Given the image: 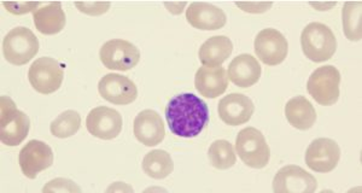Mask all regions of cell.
Listing matches in <instances>:
<instances>
[{
	"instance_id": "cell-1",
	"label": "cell",
	"mask_w": 362,
	"mask_h": 193,
	"mask_svg": "<svg viewBox=\"0 0 362 193\" xmlns=\"http://www.w3.org/2000/svg\"><path fill=\"white\" fill-rule=\"evenodd\" d=\"M165 119L174 136L196 138L209 121V109L202 99L194 93H181L169 100Z\"/></svg>"
},
{
	"instance_id": "cell-2",
	"label": "cell",
	"mask_w": 362,
	"mask_h": 193,
	"mask_svg": "<svg viewBox=\"0 0 362 193\" xmlns=\"http://www.w3.org/2000/svg\"><path fill=\"white\" fill-rule=\"evenodd\" d=\"M300 46L309 61L322 63L334 57L337 49V39L329 25L312 22L302 30Z\"/></svg>"
},
{
	"instance_id": "cell-3",
	"label": "cell",
	"mask_w": 362,
	"mask_h": 193,
	"mask_svg": "<svg viewBox=\"0 0 362 193\" xmlns=\"http://www.w3.org/2000/svg\"><path fill=\"white\" fill-rule=\"evenodd\" d=\"M0 140L10 148L21 145L28 136L30 119L23 111L18 110L13 99L6 95L0 98Z\"/></svg>"
},
{
	"instance_id": "cell-4",
	"label": "cell",
	"mask_w": 362,
	"mask_h": 193,
	"mask_svg": "<svg viewBox=\"0 0 362 193\" xmlns=\"http://www.w3.org/2000/svg\"><path fill=\"white\" fill-rule=\"evenodd\" d=\"M235 150L244 165L254 169L267 167L271 160V148L262 131L247 127L239 131L235 139Z\"/></svg>"
},
{
	"instance_id": "cell-5",
	"label": "cell",
	"mask_w": 362,
	"mask_h": 193,
	"mask_svg": "<svg viewBox=\"0 0 362 193\" xmlns=\"http://www.w3.org/2000/svg\"><path fill=\"white\" fill-rule=\"evenodd\" d=\"M39 52V40L35 34L25 27H15L3 40V54L13 66H25Z\"/></svg>"
},
{
	"instance_id": "cell-6",
	"label": "cell",
	"mask_w": 362,
	"mask_h": 193,
	"mask_svg": "<svg viewBox=\"0 0 362 193\" xmlns=\"http://www.w3.org/2000/svg\"><path fill=\"white\" fill-rule=\"evenodd\" d=\"M341 73L334 66H324L314 70L307 83L310 97L324 107L337 103L339 99Z\"/></svg>"
},
{
	"instance_id": "cell-7",
	"label": "cell",
	"mask_w": 362,
	"mask_h": 193,
	"mask_svg": "<svg viewBox=\"0 0 362 193\" xmlns=\"http://www.w3.org/2000/svg\"><path fill=\"white\" fill-rule=\"evenodd\" d=\"M64 70L54 58H37L30 66L28 80L30 86L42 95H51L62 86Z\"/></svg>"
},
{
	"instance_id": "cell-8",
	"label": "cell",
	"mask_w": 362,
	"mask_h": 193,
	"mask_svg": "<svg viewBox=\"0 0 362 193\" xmlns=\"http://www.w3.org/2000/svg\"><path fill=\"white\" fill-rule=\"evenodd\" d=\"M99 58L107 69L128 71L138 66L140 51L132 42L112 39L100 47Z\"/></svg>"
},
{
	"instance_id": "cell-9",
	"label": "cell",
	"mask_w": 362,
	"mask_h": 193,
	"mask_svg": "<svg viewBox=\"0 0 362 193\" xmlns=\"http://www.w3.org/2000/svg\"><path fill=\"white\" fill-rule=\"evenodd\" d=\"M254 46L256 56L266 66H278L288 57V40L278 29H262L256 35Z\"/></svg>"
},
{
	"instance_id": "cell-10",
	"label": "cell",
	"mask_w": 362,
	"mask_h": 193,
	"mask_svg": "<svg viewBox=\"0 0 362 193\" xmlns=\"http://www.w3.org/2000/svg\"><path fill=\"white\" fill-rule=\"evenodd\" d=\"M122 116L112 107H97L87 115V131L98 139H115L122 131Z\"/></svg>"
},
{
	"instance_id": "cell-11",
	"label": "cell",
	"mask_w": 362,
	"mask_h": 193,
	"mask_svg": "<svg viewBox=\"0 0 362 193\" xmlns=\"http://www.w3.org/2000/svg\"><path fill=\"white\" fill-rule=\"evenodd\" d=\"M341 160V148L334 140L319 138L305 151V163L313 172H332Z\"/></svg>"
},
{
	"instance_id": "cell-12",
	"label": "cell",
	"mask_w": 362,
	"mask_h": 193,
	"mask_svg": "<svg viewBox=\"0 0 362 193\" xmlns=\"http://www.w3.org/2000/svg\"><path fill=\"white\" fill-rule=\"evenodd\" d=\"M22 174L28 179H35L39 172L54 165V152L49 145L40 140H30L20 151Z\"/></svg>"
},
{
	"instance_id": "cell-13",
	"label": "cell",
	"mask_w": 362,
	"mask_h": 193,
	"mask_svg": "<svg viewBox=\"0 0 362 193\" xmlns=\"http://www.w3.org/2000/svg\"><path fill=\"white\" fill-rule=\"evenodd\" d=\"M317 187V179L298 165L283 167L273 180L276 193H313Z\"/></svg>"
},
{
	"instance_id": "cell-14",
	"label": "cell",
	"mask_w": 362,
	"mask_h": 193,
	"mask_svg": "<svg viewBox=\"0 0 362 193\" xmlns=\"http://www.w3.org/2000/svg\"><path fill=\"white\" fill-rule=\"evenodd\" d=\"M98 92L102 98L115 105H128L136 102L138 88L131 78L124 75L107 74L100 78Z\"/></svg>"
},
{
	"instance_id": "cell-15",
	"label": "cell",
	"mask_w": 362,
	"mask_h": 193,
	"mask_svg": "<svg viewBox=\"0 0 362 193\" xmlns=\"http://www.w3.org/2000/svg\"><path fill=\"white\" fill-rule=\"evenodd\" d=\"M254 111L255 107L252 100L242 93H230L223 97L218 107V116L223 124L233 127L249 122Z\"/></svg>"
},
{
	"instance_id": "cell-16",
	"label": "cell",
	"mask_w": 362,
	"mask_h": 193,
	"mask_svg": "<svg viewBox=\"0 0 362 193\" xmlns=\"http://www.w3.org/2000/svg\"><path fill=\"white\" fill-rule=\"evenodd\" d=\"M133 131L136 140L148 148L156 146L165 140V124L155 110L140 111L134 119Z\"/></svg>"
},
{
	"instance_id": "cell-17",
	"label": "cell",
	"mask_w": 362,
	"mask_h": 193,
	"mask_svg": "<svg viewBox=\"0 0 362 193\" xmlns=\"http://www.w3.org/2000/svg\"><path fill=\"white\" fill-rule=\"evenodd\" d=\"M228 81V75L223 66H202L194 76V87L202 97L215 99L226 92Z\"/></svg>"
},
{
	"instance_id": "cell-18",
	"label": "cell",
	"mask_w": 362,
	"mask_h": 193,
	"mask_svg": "<svg viewBox=\"0 0 362 193\" xmlns=\"http://www.w3.org/2000/svg\"><path fill=\"white\" fill-rule=\"evenodd\" d=\"M186 20L199 30H218L225 27L226 13L209 3H192L186 10Z\"/></svg>"
},
{
	"instance_id": "cell-19",
	"label": "cell",
	"mask_w": 362,
	"mask_h": 193,
	"mask_svg": "<svg viewBox=\"0 0 362 193\" xmlns=\"http://www.w3.org/2000/svg\"><path fill=\"white\" fill-rule=\"evenodd\" d=\"M261 66L259 61L251 54H239L230 63L227 75L230 83L240 88H247L259 83L261 78Z\"/></svg>"
},
{
	"instance_id": "cell-20",
	"label": "cell",
	"mask_w": 362,
	"mask_h": 193,
	"mask_svg": "<svg viewBox=\"0 0 362 193\" xmlns=\"http://www.w3.org/2000/svg\"><path fill=\"white\" fill-rule=\"evenodd\" d=\"M33 20L37 32L44 35L61 33L66 23V13L59 1L49 3L44 8H37L33 13Z\"/></svg>"
},
{
	"instance_id": "cell-21",
	"label": "cell",
	"mask_w": 362,
	"mask_h": 193,
	"mask_svg": "<svg viewBox=\"0 0 362 193\" xmlns=\"http://www.w3.org/2000/svg\"><path fill=\"white\" fill-rule=\"evenodd\" d=\"M285 116L288 124L300 131H308L317 122V111L303 95L288 100L285 105Z\"/></svg>"
},
{
	"instance_id": "cell-22",
	"label": "cell",
	"mask_w": 362,
	"mask_h": 193,
	"mask_svg": "<svg viewBox=\"0 0 362 193\" xmlns=\"http://www.w3.org/2000/svg\"><path fill=\"white\" fill-rule=\"evenodd\" d=\"M233 51L230 37L216 35L209 37L198 51L199 61L204 66H221Z\"/></svg>"
},
{
	"instance_id": "cell-23",
	"label": "cell",
	"mask_w": 362,
	"mask_h": 193,
	"mask_svg": "<svg viewBox=\"0 0 362 193\" xmlns=\"http://www.w3.org/2000/svg\"><path fill=\"white\" fill-rule=\"evenodd\" d=\"M143 170L148 177H153L156 180L165 179L174 170L172 156L163 150H153L148 152L143 160Z\"/></svg>"
},
{
	"instance_id": "cell-24",
	"label": "cell",
	"mask_w": 362,
	"mask_h": 193,
	"mask_svg": "<svg viewBox=\"0 0 362 193\" xmlns=\"http://www.w3.org/2000/svg\"><path fill=\"white\" fill-rule=\"evenodd\" d=\"M361 1H348L343 6V32L350 42L361 40Z\"/></svg>"
},
{
	"instance_id": "cell-25",
	"label": "cell",
	"mask_w": 362,
	"mask_h": 193,
	"mask_svg": "<svg viewBox=\"0 0 362 193\" xmlns=\"http://www.w3.org/2000/svg\"><path fill=\"white\" fill-rule=\"evenodd\" d=\"M208 155L211 165L218 170L232 168L237 162L233 145L227 140H215L214 143L210 145Z\"/></svg>"
},
{
	"instance_id": "cell-26",
	"label": "cell",
	"mask_w": 362,
	"mask_h": 193,
	"mask_svg": "<svg viewBox=\"0 0 362 193\" xmlns=\"http://www.w3.org/2000/svg\"><path fill=\"white\" fill-rule=\"evenodd\" d=\"M81 126V116L78 111H63L57 119H54L49 124V131L52 136L59 139H66L75 136Z\"/></svg>"
},
{
	"instance_id": "cell-27",
	"label": "cell",
	"mask_w": 362,
	"mask_h": 193,
	"mask_svg": "<svg viewBox=\"0 0 362 193\" xmlns=\"http://www.w3.org/2000/svg\"><path fill=\"white\" fill-rule=\"evenodd\" d=\"M42 192H81V189L69 179L58 177L49 181V184L42 189Z\"/></svg>"
},
{
	"instance_id": "cell-28",
	"label": "cell",
	"mask_w": 362,
	"mask_h": 193,
	"mask_svg": "<svg viewBox=\"0 0 362 193\" xmlns=\"http://www.w3.org/2000/svg\"><path fill=\"white\" fill-rule=\"evenodd\" d=\"M110 3H75V6L80 13H86L90 16H100L107 13L110 8Z\"/></svg>"
},
{
	"instance_id": "cell-29",
	"label": "cell",
	"mask_w": 362,
	"mask_h": 193,
	"mask_svg": "<svg viewBox=\"0 0 362 193\" xmlns=\"http://www.w3.org/2000/svg\"><path fill=\"white\" fill-rule=\"evenodd\" d=\"M5 8H8V13L13 15H23V13L35 11L39 8L42 3H3Z\"/></svg>"
},
{
	"instance_id": "cell-30",
	"label": "cell",
	"mask_w": 362,
	"mask_h": 193,
	"mask_svg": "<svg viewBox=\"0 0 362 193\" xmlns=\"http://www.w3.org/2000/svg\"><path fill=\"white\" fill-rule=\"evenodd\" d=\"M237 6L243 8V11L250 13H264L272 8V3H237Z\"/></svg>"
}]
</instances>
